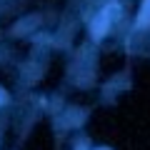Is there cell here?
I'll use <instances>...</instances> for the list:
<instances>
[{"label":"cell","mask_w":150,"mask_h":150,"mask_svg":"<svg viewBox=\"0 0 150 150\" xmlns=\"http://www.w3.org/2000/svg\"><path fill=\"white\" fill-rule=\"evenodd\" d=\"M8 100V95H5V90H3V88H0V105H3V103Z\"/></svg>","instance_id":"obj_3"},{"label":"cell","mask_w":150,"mask_h":150,"mask_svg":"<svg viewBox=\"0 0 150 150\" xmlns=\"http://www.w3.org/2000/svg\"><path fill=\"white\" fill-rule=\"evenodd\" d=\"M150 20V0L143 3V10H140V18H138V25H145Z\"/></svg>","instance_id":"obj_2"},{"label":"cell","mask_w":150,"mask_h":150,"mask_svg":"<svg viewBox=\"0 0 150 150\" xmlns=\"http://www.w3.org/2000/svg\"><path fill=\"white\" fill-rule=\"evenodd\" d=\"M98 150H108V148H98Z\"/></svg>","instance_id":"obj_4"},{"label":"cell","mask_w":150,"mask_h":150,"mask_svg":"<svg viewBox=\"0 0 150 150\" xmlns=\"http://www.w3.org/2000/svg\"><path fill=\"white\" fill-rule=\"evenodd\" d=\"M105 25H108V10H105V13H100V18L93 23V35H95V38H103V33H105Z\"/></svg>","instance_id":"obj_1"}]
</instances>
